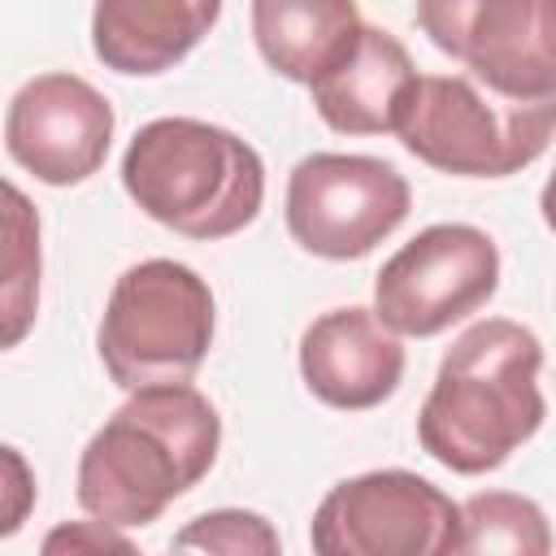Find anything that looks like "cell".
<instances>
[{"instance_id": "6da1fadb", "label": "cell", "mask_w": 556, "mask_h": 556, "mask_svg": "<svg viewBox=\"0 0 556 556\" xmlns=\"http://www.w3.org/2000/svg\"><path fill=\"white\" fill-rule=\"evenodd\" d=\"M222 417L191 382H152L87 439L78 456V504L87 517L139 530L187 495L217 460Z\"/></svg>"}, {"instance_id": "7a4b0ae2", "label": "cell", "mask_w": 556, "mask_h": 556, "mask_svg": "<svg viewBox=\"0 0 556 556\" xmlns=\"http://www.w3.org/2000/svg\"><path fill=\"white\" fill-rule=\"evenodd\" d=\"M543 343L508 317L473 321L439 361L434 387L417 413V443L452 473H491L547 417L539 391Z\"/></svg>"}, {"instance_id": "3957f363", "label": "cell", "mask_w": 556, "mask_h": 556, "mask_svg": "<svg viewBox=\"0 0 556 556\" xmlns=\"http://www.w3.org/2000/svg\"><path fill=\"white\" fill-rule=\"evenodd\" d=\"M122 187L174 235L230 239L265 204V165L248 139L200 117H156L122 152Z\"/></svg>"}, {"instance_id": "277c9868", "label": "cell", "mask_w": 556, "mask_h": 556, "mask_svg": "<svg viewBox=\"0 0 556 556\" xmlns=\"http://www.w3.org/2000/svg\"><path fill=\"white\" fill-rule=\"evenodd\" d=\"M217 330L213 287L182 261L152 256L130 265L100 313L96 352L122 391L191 382Z\"/></svg>"}, {"instance_id": "5b68a950", "label": "cell", "mask_w": 556, "mask_h": 556, "mask_svg": "<svg viewBox=\"0 0 556 556\" xmlns=\"http://www.w3.org/2000/svg\"><path fill=\"white\" fill-rule=\"evenodd\" d=\"M395 135L404 152L439 174L508 178L547 152L556 96L513 100L469 74H421Z\"/></svg>"}, {"instance_id": "8992f818", "label": "cell", "mask_w": 556, "mask_h": 556, "mask_svg": "<svg viewBox=\"0 0 556 556\" xmlns=\"http://www.w3.org/2000/svg\"><path fill=\"white\" fill-rule=\"evenodd\" d=\"M460 504L408 469H369L334 482L308 521L321 556H443L456 552Z\"/></svg>"}, {"instance_id": "52a82bcc", "label": "cell", "mask_w": 556, "mask_h": 556, "mask_svg": "<svg viewBox=\"0 0 556 556\" xmlns=\"http://www.w3.org/2000/svg\"><path fill=\"white\" fill-rule=\"evenodd\" d=\"M408 178L361 152H313L287 178V230L321 261H361L404 226Z\"/></svg>"}, {"instance_id": "ba28073f", "label": "cell", "mask_w": 556, "mask_h": 556, "mask_svg": "<svg viewBox=\"0 0 556 556\" xmlns=\"http://www.w3.org/2000/svg\"><path fill=\"white\" fill-rule=\"evenodd\" d=\"M500 287V248L469 222H439L413 235L374 278V313L408 339L443 334L478 313Z\"/></svg>"}, {"instance_id": "9c48e42d", "label": "cell", "mask_w": 556, "mask_h": 556, "mask_svg": "<svg viewBox=\"0 0 556 556\" xmlns=\"http://www.w3.org/2000/svg\"><path fill=\"white\" fill-rule=\"evenodd\" d=\"M421 35L513 100L556 96V0H417Z\"/></svg>"}, {"instance_id": "30bf717a", "label": "cell", "mask_w": 556, "mask_h": 556, "mask_svg": "<svg viewBox=\"0 0 556 556\" xmlns=\"http://www.w3.org/2000/svg\"><path fill=\"white\" fill-rule=\"evenodd\" d=\"M113 143V104L78 74L52 70L17 87L4 113L9 156L48 187L87 182Z\"/></svg>"}, {"instance_id": "8fae6325", "label": "cell", "mask_w": 556, "mask_h": 556, "mask_svg": "<svg viewBox=\"0 0 556 556\" xmlns=\"http://www.w3.org/2000/svg\"><path fill=\"white\" fill-rule=\"evenodd\" d=\"M300 378L330 408H378L404 378V343L374 308H330L300 334Z\"/></svg>"}, {"instance_id": "7c38bea8", "label": "cell", "mask_w": 556, "mask_h": 556, "mask_svg": "<svg viewBox=\"0 0 556 556\" xmlns=\"http://www.w3.org/2000/svg\"><path fill=\"white\" fill-rule=\"evenodd\" d=\"M222 17V0H96L91 52L104 70L152 78L174 70Z\"/></svg>"}, {"instance_id": "4fadbf2b", "label": "cell", "mask_w": 556, "mask_h": 556, "mask_svg": "<svg viewBox=\"0 0 556 556\" xmlns=\"http://www.w3.org/2000/svg\"><path fill=\"white\" fill-rule=\"evenodd\" d=\"M417 65L408 56V48L382 30V26H365L361 43L352 48V56L330 70L326 78H317L313 91V109L317 117L339 130V135H387L400 130V117L417 91Z\"/></svg>"}, {"instance_id": "5bb4252c", "label": "cell", "mask_w": 556, "mask_h": 556, "mask_svg": "<svg viewBox=\"0 0 556 556\" xmlns=\"http://www.w3.org/2000/svg\"><path fill=\"white\" fill-rule=\"evenodd\" d=\"M356 0H252V39L261 61L287 83L313 87L361 43Z\"/></svg>"}, {"instance_id": "9a60e30c", "label": "cell", "mask_w": 556, "mask_h": 556, "mask_svg": "<svg viewBox=\"0 0 556 556\" xmlns=\"http://www.w3.org/2000/svg\"><path fill=\"white\" fill-rule=\"evenodd\" d=\"M508 552V556H547L552 526L547 513L517 491H478L460 504V539L456 556Z\"/></svg>"}, {"instance_id": "2e32d148", "label": "cell", "mask_w": 556, "mask_h": 556, "mask_svg": "<svg viewBox=\"0 0 556 556\" xmlns=\"http://www.w3.org/2000/svg\"><path fill=\"white\" fill-rule=\"evenodd\" d=\"M9 269H4V348H17L39 304V217L9 182Z\"/></svg>"}, {"instance_id": "e0dca14e", "label": "cell", "mask_w": 556, "mask_h": 556, "mask_svg": "<svg viewBox=\"0 0 556 556\" xmlns=\"http://www.w3.org/2000/svg\"><path fill=\"white\" fill-rule=\"evenodd\" d=\"M174 547H195V552H222V556H274L282 547L278 530L248 508H213L200 513L191 526L174 534Z\"/></svg>"}, {"instance_id": "ac0fdd59", "label": "cell", "mask_w": 556, "mask_h": 556, "mask_svg": "<svg viewBox=\"0 0 556 556\" xmlns=\"http://www.w3.org/2000/svg\"><path fill=\"white\" fill-rule=\"evenodd\" d=\"M61 547H113V552H135V543L122 534V526H109V521H74V526H56L48 539H43V552H61Z\"/></svg>"}, {"instance_id": "d6986e66", "label": "cell", "mask_w": 556, "mask_h": 556, "mask_svg": "<svg viewBox=\"0 0 556 556\" xmlns=\"http://www.w3.org/2000/svg\"><path fill=\"white\" fill-rule=\"evenodd\" d=\"M4 469H9V486H13V504L4 508V526L0 534H13L22 526V513H26V495H30V473L17 456V447H4Z\"/></svg>"}, {"instance_id": "ffe728a7", "label": "cell", "mask_w": 556, "mask_h": 556, "mask_svg": "<svg viewBox=\"0 0 556 556\" xmlns=\"http://www.w3.org/2000/svg\"><path fill=\"white\" fill-rule=\"evenodd\" d=\"M539 213H543L547 230L556 235V169L547 174V182H543V191H539Z\"/></svg>"}]
</instances>
